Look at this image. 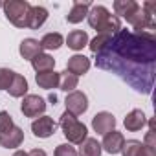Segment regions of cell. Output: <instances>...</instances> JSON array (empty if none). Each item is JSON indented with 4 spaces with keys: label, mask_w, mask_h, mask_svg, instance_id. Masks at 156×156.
<instances>
[{
    "label": "cell",
    "mask_w": 156,
    "mask_h": 156,
    "mask_svg": "<svg viewBox=\"0 0 156 156\" xmlns=\"http://www.w3.org/2000/svg\"><path fill=\"white\" fill-rule=\"evenodd\" d=\"M15 77V72L9 68H0V90H8Z\"/></svg>",
    "instance_id": "obj_26"
},
{
    "label": "cell",
    "mask_w": 156,
    "mask_h": 156,
    "mask_svg": "<svg viewBox=\"0 0 156 156\" xmlns=\"http://www.w3.org/2000/svg\"><path fill=\"white\" fill-rule=\"evenodd\" d=\"M28 88H30V87H28L26 77L15 72V77H13V81H11L9 88H8L9 96H11V98H24V96H28Z\"/></svg>",
    "instance_id": "obj_19"
},
{
    "label": "cell",
    "mask_w": 156,
    "mask_h": 156,
    "mask_svg": "<svg viewBox=\"0 0 156 156\" xmlns=\"http://www.w3.org/2000/svg\"><path fill=\"white\" fill-rule=\"evenodd\" d=\"M123 125H125L127 130H130V132H138V130H141V129L147 125V116H145L143 110L134 108V110H130V112L125 116Z\"/></svg>",
    "instance_id": "obj_12"
},
{
    "label": "cell",
    "mask_w": 156,
    "mask_h": 156,
    "mask_svg": "<svg viewBox=\"0 0 156 156\" xmlns=\"http://www.w3.org/2000/svg\"><path fill=\"white\" fill-rule=\"evenodd\" d=\"M44 110H46V101L37 96V94H28L22 98V103H20V112L26 116V118H41L44 116Z\"/></svg>",
    "instance_id": "obj_5"
},
{
    "label": "cell",
    "mask_w": 156,
    "mask_h": 156,
    "mask_svg": "<svg viewBox=\"0 0 156 156\" xmlns=\"http://www.w3.org/2000/svg\"><path fill=\"white\" fill-rule=\"evenodd\" d=\"M101 152H103L101 143H99L96 138H87V140L79 145L77 156H101Z\"/></svg>",
    "instance_id": "obj_21"
},
{
    "label": "cell",
    "mask_w": 156,
    "mask_h": 156,
    "mask_svg": "<svg viewBox=\"0 0 156 156\" xmlns=\"http://www.w3.org/2000/svg\"><path fill=\"white\" fill-rule=\"evenodd\" d=\"M22 141H24V130L17 125L11 130L0 134V147H4V149H15L17 151V147H20Z\"/></svg>",
    "instance_id": "obj_11"
},
{
    "label": "cell",
    "mask_w": 156,
    "mask_h": 156,
    "mask_svg": "<svg viewBox=\"0 0 156 156\" xmlns=\"http://www.w3.org/2000/svg\"><path fill=\"white\" fill-rule=\"evenodd\" d=\"M59 127L62 129V134L64 138L68 140L70 145H81L87 138H88V129L85 123H81L73 114L70 112H62L61 116V121H59Z\"/></svg>",
    "instance_id": "obj_3"
},
{
    "label": "cell",
    "mask_w": 156,
    "mask_h": 156,
    "mask_svg": "<svg viewBox=\"0 0 156 156\" xmlns=\"http://www.w3.org/2000/svg\"><path fill=\"white\" fill-rule=\"evenodd\" d=\"M140 147H141V141H140V140H127V141L123 143L121 154H123V156H138Z\"/></svg>",
    "instance_id": "obj_25"
},
{
    "label": "cell",
    "mask_w": 156,
    "mask_h": 156,
    "mask_svg": "<svg viewBox=\"0 0 156 156\" xmlns=\"http://www.w3.org/2000/svg\"><path fill=\"white\" fill-rule=\"evenodd\" d=\"M31 4L28 0H9L4 2V15L15 28H28V13Z\"/></svg>",
    "instance_id": "obj_4"
},
{
    "label": "cell",
    "mask_w": 156,
    "mask_h": 156,
    "mask_svg": "<svg viewBox=\"0 0 156 156\" xmlns=\"http://www.w3.org/2000/svg\"><path fill=\"white\" fill-rule=\"evenodd\" d=\"M0 8H4V2H0Z\"/></svg>",
    "instance_id": "obj_33"
},
{
    "label": "cell",
    "mask_w": 156,
    "mask_h": 156,
    "mask_svg": "<svg viewBox=\"0 0 156 156\" xmlns=\"http://www.w3.org/2000/svg\"><path fill=\"white\" fill-rule=\"evenodd\" d=\"M53 156H77V149L70 143H61L55 147Z\"/></svg>",
    "instance_id": "obj_28"
},
{
    "label": "cell",
    "mask_w": 156,
    "mask_h": 156,
    "mask_svg": "<svg viewBox=\"0 0 156 156\" xmlns=\"http://www.w3.org/2000/svg\"><path fill=\"white\" fill-rule=\"evenodd\" d=\"M114 35H107V33H98L92 41H88V48H90V51L92 53H99L101 50H105L107 48V44L110 42V39H112Z\"/></svg>",
    "instance_id": "obj_24"
},
{
    "label": "cell",
    "mask_w": 156,
    "mask_h": 156,
    "mask_svg": "<svg viewBox=\"0 0 156 156\" xmlns=\"http://www.w3.org/2000/svg\"><path fill=\"white\" fill-rule=\"evenodd\" d=\"M87 20L92 30L98 33H107V35H116L121 30V22L116 15H110V11L105 6H92L88 9Z\"/></svg>",
    "instance_id": "obj_2"
},
{
    "label": "cell",
    "mask_w": 156,
    "mask_h": 156,
    "mask_svg": "<svg viewBox=\"0 0 156 156\" xmlns=\"http://www.w3.org/2000/svg\"><path fill=\"white\" fill-rule=\"evenodd\" d=\"M90 70V59L83 53H75L72 57H68V62H66V72L73 73L75 77H81L85 75L87 72Z\"/></svg>",
    "instance_id": "obj_10"
},
{
    "label": "cell",
    "mask_w": 156,
    "mask_h": 156,
    "mask_svg": "<svg viewBox=\"0 0 156 156\" xmlns=\"http://www.w3.org/2000/svg\"><path fill=\"white\" fill-rule=\"evenodd\" d=\"M138 156H156V149L154 147H149V145H145L141 141V147L138 151Z\"/></svg>",
    "instance_id": "obj_29"
},
{
    "label": "cell",
    "mask_w": 156,
    "mask_h": 156,
    "mask_svg": "<svg viewBox=\"0 0 156 156\" xmlns=\"http://www.w3.org/2000/svg\"><path fill=\"white\" fill-rule=\"evenodd\" d=\"M62 44H64V37H62L59 31L46 33V35L41 39V46H42V50H59Z\"/></svg>",
    "instance_id": "obj_23"
},
{
    "label": "cell",
    "mask_w": 156,
    "mask_h": 156,
    "mask_svg": "<svg viewBox=\"0 0 156 156\" xmlns=\"http://www.w3.org/2000/svg\"><path fill=\"white\" fill-rule=\"evenodd\" d=\"M13 127H15V123H13L11 114H9L8 110H0V134L11 130Z\"/></svg>",
    "instance_id": "obj_27"
},
{
    "label": "cell",
    "mask_w": 156,
    "mask_h": 156,
    "mask_svg": "<svg viewBox=\"0 0 156 156\" xmlns=\"http://www.w3.org/2000/svg\"><path fill=\"white\" fill-rule=\"evenodd\" d=\"M92 129H94V132H98L101 136H105L107 132L114 130L116 129V118H114V114H110L107 110L98 112L92 118Z\"/></svg>",
    "instance_id": "obj_8"
},
{
    "label": "cell",
    "mask_w": 156,
    "mask_h": 156,
    "mask_svg": "<svg viewBox=\"0 0 156 156\" xmlns=\"http://www.w3.org/2000/svg\"><path fill=\"white\" fill-rule=\"evenodd\" d=\"M48 99H50V103H53V105L57 103V96H55V94H50V98H48Z\"/></svg>",
    "instance_id": "obj_32"
},
{
    "label": "cell",
    "mask_w": 156,
    "mask_h": 156,
    "mask_svg": "<svg viewBox=\"0 0 156 156\" xmlns=\"http://www.w3.org/2000/svg\"><path fill=\"white\" fill-rule=\"evenodd\" d=\"M96 55V66L116 72L138 92L151 94L156 62L154 31H129L121 28L107 48Z\"/></svg>",
    "instance_id": "obj_1"
},
{
    "label": "cell",
    "mask_w": 156,
    "mask_h": 156,
    "mask_svg": "<svg viewBox=\"0 0 156 156\" xmlns=\"http://www.w3.org/2000/svg\"><path fill=\"white\" fill-rule=\"evenodd\" d=\"M13 156H28V152H26V151H20V149H17V151L13 152Z\"/></svg>",
    "instance_id": "obj_31"
},
{
    "label": "cell",
    "mask_w": 156,
    "mask_h": 156,
    "mask_svg": "<svg viewBox=\"0 0 156 156\" xmlns=\"http://www.w3.org/2000/svg\"><path fill=\"white\" fill-rule=\"evenodd\" d=\"M31 66L33 70L39 73V72H48V70H55V59L50 55V53H39L37 57H33L31 61Z\"/></svg>",
    "instance_id": "obj_20"
},
{
    "label": "cell",
    "mask_w": 156,
    "mask_h": 156,
    "mask_svg": "<svg viewBox=\"0 0 156 156\" xmlns=\"http://www.w3.org/2000/svg\"><path fill=\"white\" fill-rule=\"evenodd\" d=\"M48 20V9L42 6H31L28 13V30H39Z\"/></svg>",
    "instance_id": "obj_17"
},
{
    "label": "cell",
    "mask_w": 156,
    "mask_h": 156,
    "mask_svg": "<svg viewBox=\"0 0 156 156\" xmlns=\"http://www.w3.org/2000/svg\"><path fill=\"white\" fill-rule=\"evenodd\" d=\"M66 46L73 51H81L85 46H88V33L83 30H73L68 33V37L64 39Z\"/></svg>",
    "instance_id": "obj_16"
},
{
    "label": "cell",
    "mask_w": 156,
    "mask_h": 156,
    "mask_svg": "<svg viewBox=\"0 0 156 156\" xmlns=\"http://www.w3.org/2000/svg\"><path fill=\"white\" fill-rule=\"evenodd\" d=\"M112 8H114V13H116L118 19L123 17L127 20L130 15H134V11L140 8V4L136 2V0H116Z\"/></svg>",
    "instance_id": "obj_18"
},
{
    "label": "cell",
    "mask_w": 156,
    "mask_h": 156,
    "mask_svg": "<svg viewBox=\"0 0 156 156\" xmlns=\"http://www.w3.org/2000/svg\"><path fill=\"white\" fill-rule=\"evenodd\" d=\"M57 130V123L53 121V118L50 116H41L37 119H33L31 123V132L35 138H41V140H46L50 136H53Z\"/></svg>",
    "instance_id": "obj_7"
},
{
    "label": "cell",
    "mask_w": 156,
    "mask_h": 156,
    "mask_svg": "<svg viewBox=\"0 0 156 156\" xmlns=\"http://www.w3.org/2000/svg\"><path fill=\"white\" fill-rule=\"evenodd\" d=\"M92 8V2H73L72 4V9L68 11V15H66V20L70 22V24H79V22H83L85 19H87V15H88V9Z\"/></svg>",
    "instance_id": "obj_13"
},
{
    "label": "cell",
    "mask_w": 156,
    "mask_h": 156,
    "mask_svg": "<svg viewBox=\"0 0 156 156\" xmlns=\"http://www.w3.org/2000/svg\"><path fill=\"white\" fill-rule=\"evenodd\" d=\"M77 85H79V77H75L73 73H70V72H66V70L59 73V88H61L62 92L70 94V92H73V90L77 88Z\"/></svg>",
    "instance_id": "obj_22"
},
{
    "label": "cell",
    "mask_w": 156,
    "mask_h": 156,
    "mask_svg": "<svg viewBox=\"0 0 156 156\" xmlns=\"http://www.w3.org/2000/svg\"><path fill=\"white\" fill-rule=\"evenodd\" d=\"M35 83L39 85V88H44V90L59 88V72H55V70L39 72L35 75Z\"/></svg>",
    "instance_id": "obj_15"
},
{
    "label": "cell",
    "mask_w": 156,
    "mask_h": 156,
    "mask_svg": "<svg viewBox=\"0 0 156 156\" xmlns=\"http://www.w3.org/2000/svg\"><path fill=\"white\" fill-rule=\"evenodd\" d=\"M64 105H66V112H70L77 118V116H81L88 110V98L81 90H73L66 96Z\"/></svg>",
    "instance_id": "obj_6"
},
{
    "label": "cell",
    "mask_w": 156,
    "mask_h": 156,
    "mask_svg": "<svg viewBox=\"0 0 156 156\" xmlns=\"http://www.w3.org/2000/svg\"><path fill=\"white\" fill-rule=\"evenodd\" d=\"M123 143H125V136L119 132V130H110L103 136V141H101V149L108 154H119L121 149H123Z\"/></svg>",
    "instance_id": "obj_9"
},
{
    "label": "cell",
    "mask_w": 156,
    "mask_h": 156,
    "mask_svg": "<svg viewBox=\"0 0 156 156\" xmlns=\"http://www.w3.org/2000/svg\"><path fill=\"white\" fill-rule=\"evenodd\" d=\"M28 156H48V154H46L44 149H33V151L28 152Z\"/></svg>",
    "instance_id": "obj_30"
},
{
    "label": "cell",
    "mask_w": 156,
    "mask_h": 156,
    "mask_svg": "<svg viewBox=\"0 0 156 156\" xmlns=\"http://www.w3.org/2000/svg\"><path fill=\"white\" fill-rule=\"evenodd\" d=\"M19 53H20V57H22V59H26V61H31L33 57H37L39 53H42L41 41H37V39H31V37L24 39V41L20 42V46H19Z\"/></svg>",
    "instance_id": "obj_14"
}]
</instances>
